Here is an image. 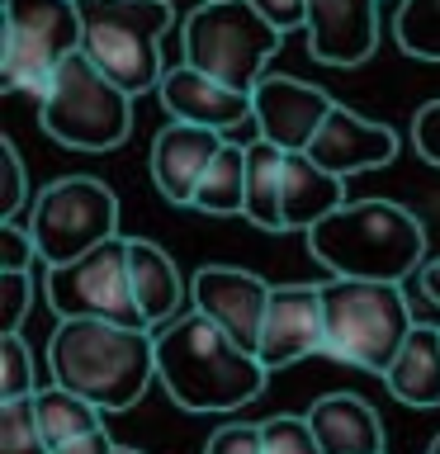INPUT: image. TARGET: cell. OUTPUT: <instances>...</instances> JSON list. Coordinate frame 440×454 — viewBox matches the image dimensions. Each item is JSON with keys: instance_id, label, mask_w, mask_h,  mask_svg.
<instances>
[{"instance_id": "cell-1", "label": "cell", "mask_w": 440, "mask_h": 454, "mask_svg": "<svg viewBox=\"0 0 440 454\" xmlns=\"http://www.w3.org/2000/svg\"><path fill=\"white\" fill-rule=\"evenodd\" d=\"M265 379L270 369L255 360V350L237 346L199 308L156 332V383L185 411H199V417L241 411L261 397Z\"/></svg>"}, {"instance_id": "cell-2", "label": "cell", "mask_w": 440, "mask_h": 454, "mask_svg": "<svg viewBox=\"0 0 440 454\" xmlns=\"http://www.w3.org/2000/svg\"><path fill=\"white\" fill-rule=\"evenodd\" d=\"M52 383L90 397L99 411H128L156 379V332L95 317L57 322L48 340Z\"/></svg>"}, {"instance_id": "cell-3", "label": "cell", "mask_w": 440, "mask_h": 454, "mask_svg": "<svg viewBox=\"0 0 440 454\" xmlns=\"http://www.w3.org/2000/svg\"><path fill=\"white\" fill-rule=\"evenodd\" d=\"M308 251L332 270V279L403 284L426 265V227L393 199H350L308 232Z\"/></svg>"}, {"instance_id": "cell-4", "label": "cell", "mask_w": 440, "mask_h": 454, "mask_svg": "<svg viewBox=\"0 0 440 454\" xmlns=\"http://www.w3.org/2000/svg\"><path fill=\"white\" fill-rule=\"evenodd\" d=\"M326 308V355L336 364L365 369V374H389L403 340L412 336V303L403 284L383 279H326L322 284Z\"/></svg>"}, {"instance_id": "cell-5", "label": "cell", "mask_w": 440, "mask_h": 454, "mask_svg": "<svg viewBox=\"0 0 440 454\" xmlns=\"http://www.w3.org/2000/svg\"><path fill=\"white\" fill-rule=\"evenodd\" d=\"M81 52L128 95L161 85V38L170 28V0H76Z\"/></svg>"}, {"instance_id": "cell-6", "label": "cell", "mask_w": 440, "mask_h": 454, "mask_svg": "<svg viewBox=\"0 0 440 454\" xmlns=\"http://www.w3.org/2000/svg\"><path fill=\"white\" fill-rule=\"evenodd\" d=\"M38 123L71 152H114L133 133V95L119 90L85 52H71L38 99Z\"/></svg>"}, {"instance_id": "cell-7", "label": "cell", "mask_w": 440, "mask_h": 454, "mask_svg": "<svg viewBox=\"0 0 440 454\" xmlns=\"http://www.w3.org/2000/svg\"><path fill=\"white\" fill-rule=\"evenodd\" d=\"M185 62L204 76L251 95L270 71L265 62L279 52L284 28H275L251 0H199L185 20Z\"/></svg>"}, {"instance_id": "cell-8", "label": "cell", "mask_w": 440, "mask_h": 454, "mask_svg": "<svg viewBox=\"0 0 440 454\" xmlns=\"http://www.w3.org/2000/svg\"><path fill=\"white\" fill-rule=\"evenodd\" d=\"M81 52L76 0H5V43H0V90L43 99L57 67Z\"/></svg>"}, {"instance_id": "cell-9", "label": "cell", "mask_w": 440, "mask_h": 454, "mask_svg": "<svg viewBox=\"0 0 440 454\" xmlns=\"http://www.w3.org/2000/svg\"><path fill=\"white\" fill-rule=\"evenodd\" d=\"M28 232L43 265H71L76 255L119 237V194L95 176H62L38 190Z\"/></svg>"}, {"instance_id": "cell-10", "label": "cell", "mask_w": 440, "mask_h": 454, "mask_svg": "<svg viewBox=\"0 0 440 454\" xmlns=\"http://www.w3.org/2000/svg\"><path fill=\"white\" fill-rule=\"evenodd\" d=\"M43 298L62 322L95 317V322L142 326V312L133 303V279H128V237H109L105 247L76 255L71 265H48Z\"/></svg>"}, {"instance_id": "cell-11", "label": "cell", "mask_w": 440, "mask_h": 454, "mask_svg": "<svg viewBox=\"0 0 440 454\" xmlns=\"http://www.w3.org/2000/svg\"><path fill=\"white\" fill-rule=\"evenodd\" d=\"M308 355H326V308H322V284H275L261 326V360L270 374L289 369Z\"/></svg>"}, {"instance_id": "cell-12", "label": "cell", "mask_w": 440, "mask_h": 454, "mask_svg": "<svg viewBox=\"0 0 440 454\" xmlns=\"http://www.w3.org/2000/svg\"><path fill=\"white\" fill-rule=\"evenodd\" d=\"M270 294H275V284H265L261 275H251V270H241V265H204V270H194V279H190L194 308L204 312L208 322H218L223 332L247 350L261 346Z\"/></svg>"}, {"instance_id": "cell-13", "label": "cell", "mask_w": 440, "mask_h": 454, "mask_svg": "<svg viewBox=\"0 0 440 454\" xmlns=\"http://www.w3.org/2000/svg\"><path fill=\"white\" fill-rule=\"evenodd\" d=\"M332 109H336V99L322 85H308L298 76H265L251 90L255 133L265 142H275L279 152H308Z\"/></svg>"}, {"instance_id": "cell-14", "label": "cell", "mask_w": 440, "mask_h": 454, "mask_svg": "<svg viewBox=\"0 0 440 454\" xmlns=\"http://www.w3.org/2000/svg\"><path fill=\"white\" fill-rule=\"evenodd\" d=\"M303 38L322 67L369 62L379 48V0H308Z\"/></svg>"}, {"instance_id": "cell-15", "label": "cell", "mask_w": 440, "mask_h": 454, "mask_svg": "<svg viewBox=\"0 0 440 454\" xmlns=\"http://www.w3.org/2000/svg\"><path fill=\"white\" fill-rule=\"evenodd\" d=\"M223 142L227 137L213 133V128H194V123L170 119L161 133L152 137V152H147V170H152L156 194H161L166 204L190 208L199 180H204V170L213 166V156H218Z\"/></svg>"}, {"instance_id": "cell-16", "label": "cell", "mask_w": 440, "mask_h": 454, "mask_svg": "<svg viewBox=\"0 0 440 454\" xmlns=\"http://www.w3.org/2000/svg\"><path fill=\"white\" fill-rule=\"evenodd\" d=\"M308 156H312L322 170H332V176L350 180V176H360V170L389 166L393 156H397V133H393L389 123H374V119H365V114L336 105L332 114H326L322 133L312 137Z\"/></svg>"}, {"instance_id": "cell-17", "label": "cell", "mask_w": 440, "mask_h": 454, "mask_svg": "<svg viewBox=\"0 0 440 454\" xmlns=\"http://www.w3.org/2000/svg\"><path fill=\"white\" fill-rule=\"evenodd\" d=\"M156 95H161L170 119L194 123V128H213V133H223V137L251 119V95L204 76V71L190 67V62L170 67L161 76V85H156Z\"/></svg>"}, {"instance_id": "cell-18", "label": "cell", "mask_w": 440, "mask_h": 454, "mask_svg": "<svg viewBox=\"0 0 440 454\" xmlns=\"http://www.w3.org/2000/svg\"><path fill=\"white\" fill-rule=\"evenodd\" d=\"M303 417L322 454H383V421L360 393H322Z\"/></svg>"}, {"instance_id": "cell-19", "label": "cell", "mask_w": 440, "mask_h": 454, "mask_svg": "<svg viewBox=\"0 0 440 454\" xmlns=\"http://www.w3.org/2000/svg\"><path fill=\"white\" fill-rule=\"evenodd\" d=\"M128 279H133V303L142 312V326H170L185 303V275L147 237H128Z\"/></svg>"}, {"instance_id": "cell-20", "label": "cell", "mask_w": 440, "mask_h": 454, "mask_svg": "<svg viewBox=\"0 0 440 454\" xmlns=\"http://www.w3.org/2000/svg\"><path fill=\"white\" fill-rule=\"evenodd\" d=\"M341 204H350L346 180L322 170L308 152L284 156V232H312Z\"/></svg>"}, {"instance_id": "cell-21", "label": "cell", "mask_w": 440, "mask_h": 454, "mask_svg": "<svg viewBox=\"0 0 440 454\" xmlns=\"http://www.w3.org/2000/svg\"><path fill=\"white\" fill-rule=\"evenodd\" d=\"M383 388L403 407H440V326H412V336L383 374Z\"/></svg>"}, {"instance_id": "cell-22", "label": "cell", "mask_w": 440, "mask_h": 454, "mask_svg": "<svg viewBox=\"0 0 440 454\" xmlns=\"http://www.w3.org/2000/svg\"><path fill=\"white\" fill-rule=\"evenodd\" d=\"M284 156L275 142H247V223L261 232H284Z\"/></svg>"}, {"instance_id": "cell-23", "label": "cell", "mask_w": 440, "mask_h": 454, "mask_svg": "<svg viewBox=\"0 0 440 454\" xmlns=\"http://www.w3.org/2000/svg\"><path fill=\"white\" fill-rule=\"evenodd\" d=\"M199 213H213V218H247V147L241 142H223L213 166L204 170L194 190V204Z\"/></svg>"}, {"instance_id": "cell-24", "label": "cell", "mask_w": 440, "mask_h": 454, "mask_svg": "<svg viewBox=\"0 0 440 454\" xmlns=\"http://www.w3.org/2000/svg\"><path fill=\"white\" fill-rule=\"evenodd\" d=\"M34 411H38V426H43V440L57 450L67 445V440H81L90 431H105V417L109 411H99L90 397L62 388V383H48V388L34 393Z\"/></svg>"}, {"instance_id": "cell-25", "label": "cell", "mask_w": 440, "mask_h": 454, "mask_svg": "<svg viewBox=\"0 0 440 454\" xmlns=\"http://www.w3.org/2000/svg\"><path fill=\"white\" fill-rule=\"evenodd\" d=\"M393 38L407 57L440 62V0H397Z\"/></svg>"}, {"instance_id": "cell-26", "label": "cell", "mask_w": 440, "mask_h": 454, "mask_svg": "<svg viewBox=\"0 0 440 454\" xmlns=\"http://www.w3.org/2000/svg\"><path fill=\"white\" fill-rule=\"evenodd\" d=\"M0 454H52V445L43 440L34 397L0 403Z\"/></svg>"}, {"instance_id": "cell-27", "label": "cell", "mask_w": 440, "mask_h": 454, "mask_svg": "<svg viewBox=\"0 0 440 454\" xmlns=\"http://www.w3.org/2000/svg\"><path fill=\"white\" fill-rule=\"evenodd\" d=\"M38 393V369L34 350L24 336H0V403H20Z\"/></svg>"}, {"instance_id": "cell-28", "label": "cell", "mask_w": 440, "mask_h": 454, "mask_svg": "<svg viewBox=\"0 0 440 454\" xmlns=\"http://www.w3.org/2000/svg\"><path fill=\"white\" fill-rule=\"evenodd\" d=\"M261 450L265 454H322L308 417H289V411H284V417L261 421Z\"/></svg>"}, {"instance_id": "cell-29", "label": "cell", "mask_w": 440, "mask_h": 454, "mask_svg": "<svg viewBox=\"0 0 440 454\" xmlns=\"http://www.w3.org/2000/svg\"><path fill=\"white\" fill-rule=\"evenodd\" d=\"M34 303V279L28 270H0V336H20V326Z\"/></svg>"}, {"instance_id": "cell-30", "label": "cell", "mask_w": 440, "mask_h": 454, "mask_svg": "<svg viewBox=\"0 0 440 454\" xmlns=\"http://www.w3.org/2000/svg\"><path fill=\"white\" fill-rule=\"evenodd\" d=\"M24 194H28V176H24L20 147L5 137L0 142V223H14V213L24 208Z\"/></svg>"}, {"instance_id": "cell-31", "label": "cell", "mask_w": 440, "mask_h": 454, "mask_svg": "<svg viewBox=\"0 0 440 454\" xmlns=\"http://www.w3.org/2000/svg\"><path fill=\"white\" fill-rule=\"evenodd\" d=\"M38 265V241L24 223H0V270H28Z\"/></svg>"}, {"instance_id": "cell-32", "label": "cell", "mask_w": 440, "mask_h": 454, "mask_svg": "<svg viewBox=\"0 0 440 454\" xmlns=\"http://www.w3.org/2000/svg\"><path fill=\"white\" fill-rule=\"evenodd\" d=\"M204 454H265V450H261V426H251V421H227V426H218V431L208 435Z\"/></svg>"}, {"instance_id": "cell-33", "label": "cell", "mask_w": 440, "mask_h": 454, "mask_svg": "<svg viewBox=\"0 0 440 454\" xmlns=\"http://www.w3.org/2000/svg\"><path fill=\"white\" fill-rule=\"evenodd\" d=\"M412 147H417L421 161L440 166V99H426V105L412 114Z\"/></svg>"}, {"instance_id": "cell-34", "label": "cell", "mask_w": 440, "mask_h": 454, "mask_svg": "<svg viewBox=\"0 0 440 454\" xmlns=\"http://www.w3.org/2000/svg\"><path fill=\"white\" fill-rule=\"evenodd\" d=\"M251 5L261 10L275 28H284V34L303 28V20H308V0H251Z\"/></svg>"}, {"instance_id": "cell-35", "label": "cell", "mask_w": 440, "mask_h": 454, "mask_svg": "<svg viewBox=\"0 0 440 454\" xmlns=\"http://www.w3.org/2000/svg\"><path fill=\"white\" fill-rule=\"evenodd\" d=\"M119 445H114V435H109V426L105 431H90V435H81V440H67V445H57L52 454H114Z\"/></svg>"}, {"instance_id": "cell-36", "label": "cell", "mask_w": 440, "mask_h": 454, "mask_svg": "<svg viewBox=\"0 0 440 454\" xmlns=\"http://www.w3.org/2000/svg\"><path fill=\"white\" fill-rule=\"evenodd\" d=\"M417 284H421V294L440 308V255H436V261H426V265L417 270Z\"/></svg>"}, {"instance_id": "cell-37", "label": "cell", "mask_w": 440, "mask_h": 454, "mask_svg": "<svg viewBox=\"0 0 440 454\" xmlns=\"http://www.w3.org/2000/svg\"><path fill=\"white\" fill-rule=\"evenodd\" d=\"M426 454H440V435H436V440H431V450H426Z\"/></svg>"}, {"instance_id": "cell-38", "label": "cell", "mask_w": 440, "mask_h": 454, "mask_svg": "<svg viewBox=\"0 0 440 454\" xmlns=\"http://www.w3.org/2000/svg\"><path fill=\"white\" fill-rule=\"evenodd\" d=\"M114 454H142V450H123V445H119V450H114Z\"/></svg>"}]
</instances>
